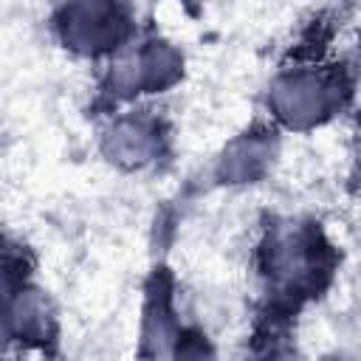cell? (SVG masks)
<instances>
[{
  "label": "cell",
  "instance_id": "6da1fadb",
  "mask_svg": "<svg viewBox=\"0 0 361 361\" xmlns=\"http://www.w3.org/2000/svg\"><path fill=\"white\" fill-rule=\"evenodd\" d=\"M347 96H350V85L341 68L305 65V68H285L274 79L268 107L282 124L293 130H307L336 116L344 107Z\"/></svg>",
  "mask_w": 361,
  "mask_h": 361
},
{
  "label": "cell",
  "instance_id": "7a4b0ae2",
  "mask_svg": "<svg viewBox=\"0 0 361 361\" xmlns=\"http://www.w3.org/2000/svg\"><path fill=\"white\" fill-rule=\"evenodd\" d=\"M59 45L76 56H113L133 39L127 0H62L54 11Z\"/></svg>",
  "mask_w": 361,
  "mask_h": 361
},
{
  "label": "cell",
  "instance_id": "3957f363",
  "mask_svg": "<svg viewBox=\"0 0 361 361\" xmlns=\"http://www.w3.org/2000/svg\"><path fill=\"white\" fill-rule=\"evenodd\" d=\"M180 73V54L169 42L130 39L118 54L110 56V71L104 76V93L118 99H133L138 93H155L172 85Z\"/></svg>",
  "mask_w": 361,
  "mask_h": 361
},
{
  "label": "cell",
  "instance_id": "277c9868",
  "mask_svg": "<svg viewBox=\"0 0 361 361\" xmlns=\"http://www.w3.org/2000/svg\"><path fill=\"white\" fill-rule=\"evenodd\" d=\"M164 124L144 113L121 116L104 133V155L127 169H144L164 152Z\"/></svg>",
  "mask_w": 361,
  "mask_h": 361
}]
</instances>
